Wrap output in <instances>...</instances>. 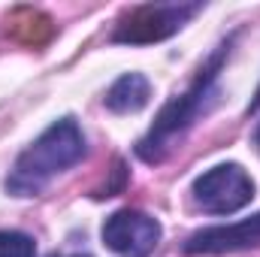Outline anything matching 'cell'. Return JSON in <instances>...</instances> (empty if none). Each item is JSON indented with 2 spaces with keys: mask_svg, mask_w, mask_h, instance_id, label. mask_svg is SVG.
<instances>
[{
  "mask_svg": "<svg viewBox=\"0 0 260 257\" xmlns=\"http://www.w3.org/2000/svg\"><path fill=\"white\" fill-rule=\"evenodd\" d=\"M254 197V182L239 164H221L206 170L194 182L197 206L209 215H233Z\"/></svg>",
  "mask_w": 260,
  "mask_h": 257,
  "instance_id": "277c9868",
  "label": "cell"
},
{
  "mask_svg": "<svg viewBox=\"0 0 260 257\" xmlns=\"http://www.w3.org/2000/svg\"><path fill=\"white\" fill-rule=\"evenodd\" d=\"M194 12H200V3H142V6H133L118 18L112 40L130 43V46L160 43V40L173 37Z\"/></svg>",
  "mask_w": 260,
  "mask_h": 257,
  "instance_id": "3957f363",
  "label": "cell"
},
{
  "mask_svg": "<svg viewBox=\"0 0 260 257\" xmlns=\"http://www.w3.org/2000/svg\"><path fill=\"white\" fill-rule=\"evenodd\" d=\"M257 145H260V130H257Z\"/></svg>",
  "mask_w": 260,
  "mask_h": 257,
  "instance_id": "7c38bea8",
  "label": "cell"
},
{
  "mask_svg": "<svg viewBox=\"0 0 260 257\" xmlns=\"http://www.w3.org/2000/svg\"><path fill=\"white\" fill-rule=\"evenodd\" d=\"M157 239H160V224L145 212L121 209L103 224V242L121 257H148Z\"/></svg>",
  "mask_w": 260,
  "mask_h": 257,
  "instance_id": "5b68a950",
  "label": "cell"
},
{
  "mask_svg": "<svg viewBox=\"0 0 260 257\" xmlns=\"http://www.w3.org/2000/svg\"><path fill=\"white\" fill-rule=\"evenodd\" d=\"M257 109H260V88H257V97L251 100V112H257Z\"/></svg>",
  "mask_w": 260,
  "mask_h": 257,
  "instance_id": "30bf717a",
  "label": "cell"
},
{
  "mask_svg": "<svg viewBox=\"0 0 260 257\" xmlns=\"http://www.w3.org/2000/svg\"><path fill=\"white\" fill-rule=\"evenodd\" d=\"M151 97V85L142 73H124L109 91H106V106L118 115H127V112H139Z\"/></svg>",
  "mask_w": 260,
  "mask_h": 257,
  "instance_id": "ba28073f",
  "label": "cell"
},
{
  "mask_svg": "<svg viewBox=\"0 0 260 257\" xmlns=\"http://www.w3.org/2000/svg\"><path fill=\"white\" fill-rule=\"evenodd\" d=\"M3 30L9 40L27 49H43L55 37V21L37 6H12L3 15Z\"/></svg>",
  "mask_w": 260,
  "mask_h": 257,
  "instance_id": "52a82bcc",
  "label": "cell"
},
{
  "mask_svg": "<svg viewBox=\"0 0 260 257\" xmlns=\"http://www.w3.org/2000/svg\"><path fill=\"white\" fill-rule=\"evenodd\" d=\"M260 245V212L239 221V224H218L197 230L185 242V254H227V251H245Z\"/></svg>",
  "mask_w": 260,
  "mask_h": 257,
  "instance_id": "8992f818",
  "label": "cell"
},
{
  "mask_svg": "<svg viewBox=\"0 0 260 257\" xmlns=\"http://www.w3.org/2000/svg\"><path fill=\"white\" fill-rule=\"evenodd\" d=\"M82 157H85V136L76 127V121L73 118L55 121L40 139H34L21 151L6 179V191L15 197H34L49 185V179L70 170Z\"/></svg>",
  "mask_w": 260,
  "mask_h": 257,
  "instance_id": "6da1fadb",
  "label": "cell"
},
{
  "mask_svg": "<svg viewBox=\"0 0 260 257\" xmlns=\"http://www.w3.org/2000/svg\"><path fill=\"white\" fill-rule=\"evenodd\" d=\"M227 52H230V43L221 46V49L209 58V64L203 67L200 76L191 82V88H188L185 94H179L173 103H167L164 112H160V118L154 121V127L148 130V136L139 139L136 154H139L145 164H157V160H164L167 151L173 148V139L182 136L185 130L191 127L200 112H206V103L212 100V82H215V76H218L221 61H224Z\"/></svg>",
  "mask_w": 260,
  "mask_h": 257,
  "instance_id": "7a4b0ae2",
  "label": "cell"
},
{
  "mask_svg": "<svg viewBox=\"0 0 260 257\" xmlns=\"http://www.w3.org/2000/svg\"><path fill=\"white\" fill-rule=\"evenodd\" d=\"M52 257H58V254H52ZM73 257H88V254H73Z\"/></svg>",
  "mask_w": 260,
  "mask_h": 257,
  "instance_id": "8fae6325",
  "label": "cell"
},
{
  "mask_svg": "<svg viewBox=\"0 0 260 257\" xmlns=\"http://www.w3.org/2000/svg\"><path fill=\"white\" fill-rule=\"evenodd\" d=\"M37 245L21 230H0V257H34Z\"/></svg>",
  "mask_w": 260,
  "mask_h": 257,
  "instance_id": "9c48e42d",
  "label": "cell"
}]
</instances>
